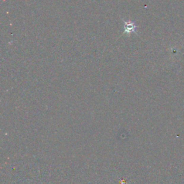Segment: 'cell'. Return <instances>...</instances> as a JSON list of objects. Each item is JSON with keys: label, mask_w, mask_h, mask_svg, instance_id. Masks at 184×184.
I'll return each mask as SVG.
<instances>
[{"label": "cell", "mask_w": 184, "mask_h": 184, "mask_svg": "<svg viewBox=\"0 0 184 184\" xmlns=\"http://www.w3.org/2000/svg\"><path fill=\"white\" fill-rule=\"evenodd\" d=\"M124 28H125V32L129 33L135 31L136 25L133 22H125L124 23Z\"/></svg>", "instance_id": "6da1fadb"}]
</instances>
